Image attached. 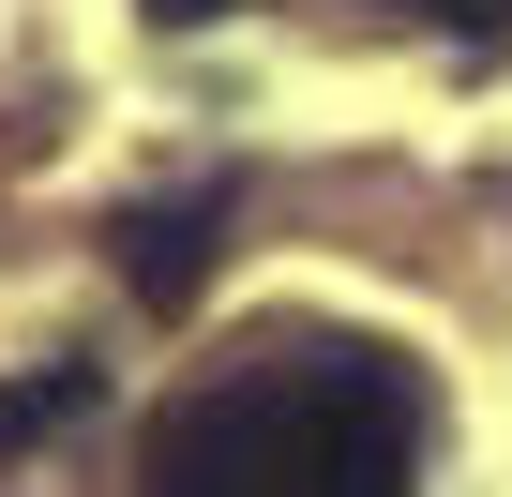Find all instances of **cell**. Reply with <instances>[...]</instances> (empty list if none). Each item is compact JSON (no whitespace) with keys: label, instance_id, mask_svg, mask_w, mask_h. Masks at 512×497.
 Instances as JSON below:
<instances>
[{"label":"cell","instance_id":"277c9868","mask_svg":"<svg viewBox=\"0 0 512 497\" xmlns=\"http://www.w3.org/2000/svg\"><path fill=\"white\" fill-rule=\"evenodd\" d=\"M377 16H437V31H452V46H482V61L512 46V0H377Z\"/></svg>","mask_w":512,"mask_h":497},{"label":"cell","instance_id":"5b68a950","mask_svg":"<svg viewBox=\"0 0 512 497\" xmlns=\"http://www.w3.org/2000/svg\"><path fill=\"white\" fill-rule=\"evenodd\" d=\"M151 31H211V16H241V0H136Z\"/></svg>","mask_w":512,"mask_h":497},{"label":"cell","instance_id":"6da1fadb","mask_svg":"<svg viewBox=\"0 0 512 497\" xmlns=\"http://www.w3.org/2000/svg\"><path fill=\"white\" fill-rule=\"evenodd\" d=\"M437 377L347 317H256L211 347L136 452V497H422Z\"/></svg>","mask_w":512,"mask_h":497},{"label":"cell","instance_id":"3957f363","mask_svg":"<svg viewBox=\"0 0 512 497\" xmlns=\"http://www.w3.org/2000/svg\"><path fill=\"white\" fill-rule=\"evenodd\" d=\"M91 407H106V362H91V347H46L31 377H0V467H31V452L76 437Z\"/></svg>","mask_w":512,"mask_h":497},{"label":"cell","instance_id":"7a4b0ae2","mask_svg":"<svg viewBox=\"0 0 512 497\" xmlns=\"http://www.w3.org/2000/svg\"><path fill=\"white\" fill-rule=\"evenodd\" d=\"M106 257H121L136 317H196V287H211V257H226V181H181V196H136V211L106 226Z\"/></svg>","mask_w":512,"mask_h":497}]
</instances>
